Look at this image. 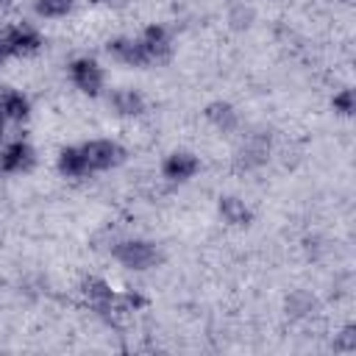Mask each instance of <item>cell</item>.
I'll list each match as a JSON object with an SVG mask.
<instances>
[{"instance_id":"1","label":"cell","mask_w":356,"mask_h":356,"mask_svg":"<svg viewBox=\"0 0 356 356\" xmlns=\"http://www.w3.org/2000/svg\"><path fill=\"white\" fill-rule=\"evenodd\" d=\"M114 256H117L125 267H131V270H150V267H156L159 259H161L159 248H156L153 242H147V239H125V242H120V245L114 248Z\"/></svg>"},{"instance_id":"2","label":"cell","mask_w":356,"mask_h":356,"mask_svg":"<svg viewBox=\"0 0 356 356\" xmlns=\"http://www.w3.org/2000/svg\"><path fill=\"white\" fill-rule=\"evenodd\" d=\"M81 153H83V161H86V172H100V170H108L114 164L122 161V147L111 139H95V142H86L81 145Z\"/></svg>"},{"instance_id":"3","label":"cell","mask_w":356,"mask_h":356,"mask_svg":"<svg viewBox=\"0 0 356 356\" xmlns=\"http://www.w3.org/2000/svg\"><path fill=\"white\" fill-rule=\"evenodd\" d=\"M3 44L8 56H31L42 47V36L31 25H14L3 31Z\"/></svg>"},{"instance_id":"4","label":"cell","mask_w":356,"mask_h":356,"mask_svg":"<svg viewBox=\"0 0 356 356\" xmlns=\"http://www.w3.org/2000/svg\"><path fill=\"white\" fill-rule=\"evenodd\" d=\"M70 78H72V83H75L81 92H86V95H97V92L103 89V70H100V64L92 61V58H75V61L70 64Z\"/></svg>"},{"instance_id":"5","label":"cell","mask_w":356,"mask_h":356,"mask_svg":"<svg viewBox=\"0 0 356 356\" xmlns=\"http://www.w3.org/2000/svg\"><path fill=\"white\" fill-rule=\"evenodd\" d=\"M139 44H142L145 64L164 61V58L170 56V36H167V28H164V25H150V28L139 36Z\"/></svg>"},{"instance_id":"6","label":"cell","mask_w":356,"mask_h":356,"mask_svg":"<svg viewBox=\"0 0 356 356\" xmlns=\"http://www.w3.org/2000/svg\"><path fill=\"white\" fill-rule=\"evenodd\" d=\"M197 170H200L197 156H195V153H186V150L170 153V156L164 159V164H161V172H164V178H170V181H189Z\"/></svg>"},{"instance_id":"7","label":"cell","mask_w":356,"mask_h":356,"mask_svg":"<svg viewBox=\"0 0 356 356\" xmlns=\"http://www.w3.org/2000/svg\"><path fill=\"white\" fill-rule=\"evenodd\" d=\"M33 164V150L25 142H11L8 147L0 150V175H11V172H22Z\"/></svg>"},{"instance_id":"8","label":"cell","mask_w":356,"mask_h":356,"mask_svg":"<svg viewBox=\"0 0 356 356\" xmlns=\"http://www.w3.org/2000/svg\"><path fill=\"white\" fill-rule=\"evenodd\" d=\"M83 298H86V303L95 309V312H100V314H106L108 309H111V303H114V292H111V286L103 281V278H86L83 281Z\"/></svg>"},{"instance_id":"9","label":"cell","mask_w":356,"mask_h":356,"mask_svg":"<svg viewBox=\"0 0 356 356\" xmlns=\"http://www.w3.org/2000/svg\"><path fill=\"white\" fill-rule=\"evenodd\" d=\"M108 53H111L117 61L128 64V67H142V64H145V56H142V44H139V39H128V36L114 39V42H108Z\"/></svg>"},{"instance_id":"10","label":"cell","mask_w":356,"mask_h":356,"mask_svg":"<svg viewBox=\"0 0 356 356\" xmlns=\"http://www.w3.org/2000/svg\"><path fill=\"white\" fill-rule=\"evenodd\" d=\"M0 111H3L6 120L19 122V120L28 117L31 103H28V97H25L22 92H17V89H6V92H0Z\"/></svg>"},{"instance_id":"11","label":"cell","mask_w":356,"mask_h":356,"mask_svg":"<svg viewBox=\"0 0 356 356\" xmlns=\"http://www.w3.org/2000/svg\"><path fill=\"white\" fill-rule=\"evenodd\" d=\"M58 170H61L67 178L89 175V172H86V161H83L81 147H64V150H61V156H58Z\"/></svg>"},{"instance_id":"12","label":"cell","mask_w":356,"mask_h":356,"mask_svg":"<svg viewBox=\"0 0 356 356\" xmlns=\"http://www.w3.org/2000/svg\"><path fill=\"white\" fill-rule=\"evenodd\" d=\"M220 214L225 222L231 225H248L250 222V209L245 206V200L239 197H222L220 200Z\"/></svg>"},{"instance_id":"13","label":"cell","mask_w":356,"mask_h":356,"mask_svg":"<svg viewBox=\"0 0 356 356\" xmlns=\"http://www.w3.org/2000/svg\"><path fill=\"white\" fill-rule=\"evenodd\" d=\"M206 120H209L214 128H220V131H231V128L236 125V111H234L228 103H211V106L206 108Z\"/></svg>"},{"instance_id":"14","label":"cell","mask_w":356,"mask_h":356,"mask_svg":"<svg viewBox=\"0 0 356 356\" xmlns=\"http://www.w3.org/2000/svg\"><path fill=\"white\" fill-rule=\"evenodd\" d=\"M111 103H114V108H117L120 114H139L142 106H145L142 95L134 92V89H120V92H114Z\"/></svg>"},{"instance_id":"15","label":"cell","mask_w":356,"mask_h":356,"mask_svg":"<svg viewBox=\"0 0 356 356\" xmlns=\"http://www.w3.org/2000/svg\"><path fill=\"white\" fill-rule=\"evenodd\" d=\"M72 0H36V11L42 17H64L70 14Z\"/></svg>"},{"instance_id":"16","label":"cell","mask_w":356,"mask_h":356,"mask_svg":"<svg viewBox=\"0 0 356 356\" xmlns=\"http://www.w3.org/2000/svg\"><path fill=\"white\" fill-rule=\"evenodd\" d=\"M334 111H339V114H353V92L350 89H339L337 95H334Z\"/></svg>"},{"instance_id":"17","label":"cell","mask_w":356,"mask_h":356,"mask_svg":"<svg viewBox=\"0 0 356 356\" xmlns=\"http://www.w3.org/2000/svg\"><path fill=\"white\" fill-rule=\"evenodd\" d=\"M3 120H6V117H3V111H0V136H3Z\"/></svg>"}]
</instances>
